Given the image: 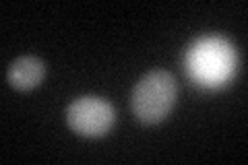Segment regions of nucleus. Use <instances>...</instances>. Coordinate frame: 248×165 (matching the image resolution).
<instances>
[{
	"label": "nucleus",
	"mask_w": 248,
	"mask_h": 165,
	"mask_svg": "<svg viewBox=\"0 0 248 165\" xmlns=\"http://www.w3.org/2000/svg\"><path fill=\"white\" fill-rule=\"evenodd\" d=\"M46 75V66L40 58L35 56H21L9 66V73H6V78L13 85L15 89L19 91H29L37 87L44 81Z\"/></svg>",
	"instance_id": "obj_4"
},
{
	"label": "nucleus",
	"mask_w": 248,
	"mask_h": 165,
	"mask_svg": "<svg viewBox=\"0 0 248 165\" xmlns=\"http://www.w3.org/2000/svg\"><path fill=\"white\" fill-rule=\"evenodd\" d=\"M192 70L199 78L203 81H219L226 78L234 64V54L228 44L219 42V39H207L201 42L190 58Z\"/></svg>",
	"instance_id": "obj_3"
},
{
	"label": "nucleus",
	"mask_w": 248,
	"mask_h": 165,
	"mask_svg": "<svg viewBox=\"0 0 248 165\" xmlns=\"http://www.w3.org/2000/svg\"><path fill=\"white\" fill-rule=\"evenodd\" d=\"M176 101V81L168 70H151L135 85L130 95L133 114L143 124H157Z\"/></svg>",
	"instance_id": "obj_1"
},
{
	"label": "nucleus",
	"mask_w": 248,
	"mask_h": 165,
	"mask_svg": "<svg viewBox=\"0 0 248 165\" xmlns=\"http://www.w3.org/2000/svg\"><path fill=\"white\" fill-rule=\"evenodd\" d=\"M66 122L77 135L97 138L110 132L114 124V107L102 97L83 95L68 105Z\"/></svg>",
	"instance_id": "obj_2"
}]
</instances>
